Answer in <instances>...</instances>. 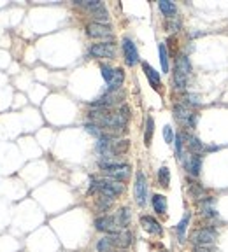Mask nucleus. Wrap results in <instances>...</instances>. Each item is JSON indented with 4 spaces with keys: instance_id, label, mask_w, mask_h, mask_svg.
Returning a JSON list of instances; mask_svg holds the SVG:
<instances>
[{
    "instance_id": "obj_22",
    "label": "nucleus",
    "mask_w": 228,
    "mask_h": 252,
    "mask_svg": "<svg viewBox=\"0 0 228 252\" xmlns=\"http://www.w3.org/2000/svg\"><path fill=\"white\" fill-rule=\"evenodd\" d=\"M76 4L79 5V7H85L86 11H90V13H93L95 9L104 5V2H100V0H76Z\"/></svg>"
},
{
    "instance_id": "obj_24",
    "label": "nucleus",
    "mask_w": 228,
    "mask_h": 252,
    "mask_svg": "<svg viewBox=\"0 0 228 252\" xmlns=\"http://www.w3.org/2000/svg\"><path fill=\"white\" fill-rule=\"evenodd\" d=\"M158 182H160V186H163V188H169L170 186V172L167 167H161L160 170H158Z\"/></svg>"
},
{
    "instance_id": "obj_30",
    "label": "nucleus",
    "mask_w": 228,
    "mask_h": 252,
    "mask_svg": "<svg viewBox=\"0 0 228 252\" xmlns=\"http://www.w3.org/2000/svg\"><path fill=\"white\" fill-rule=\"evenodd\" d=\"M163 137H165V142H167V144H172L174 133H172V128H170L169 125H167V126L163 128Z\"/></svg>"
},
{
    "instance_id": "obj_14",
    "label": "nucleus",
    "mask_w": 228,
    "mask_h": 252,
    "mask_svg": "<svg viewBox=\"0 0 228 252\" xmlns=\"http://www.w3.org/2000/svg\"><path fill=\"white\" fill-rule=\"evenodd\" d=\"M184 167H186V170H188V173H191L193 177H199L200 168H202V156L190 154L184 160Z\"/></svg>"
},
{
    "instance_id": "obj_17",
    "label": "nucleus",
    "mask_w": 228,
    "mask_h": 252,
    "mask_svg": "<svg viewBox=\"0 0 228 252\" xmlns=\"http://www.w3.org/2000/svg\"><path fill=\"white\" fill-rule=\"evenodd\" d=\"M174 72H178V74H182V76L190 77L191 74V63L190 60H188V56H179V58H176V68H174Z\"/></svg>"
},
{
    "instance_id": "obj_18",
    "label": "nucleus",
    "mask_w": 228,
    "mask_h": 252,
    "mask_svg": "<svg viewBox=\"0 0 228 252\" xmlns=\"http://www.w3.org/2000/svg\"><path fill=\"white\" fill-rule=\"evenodd\" d=\"M142 70L146 72V77L149 79V83L153 84V88H158L161 84V79H160V74H158L155 68L149 65V63H146V62H142Z\"/></svg>"
},
{
    "instance_id": "obj_26",
    "label": "nucleus",
    "mask_w": 228,
    "mask_h": 252,
    "mask_svg": "<svg viewBox=\"0 0 228 252\" xmlns=\"http://www.w3.org/2000/svg\"><path fill=\"white\" fill-rule=\"evenodd\" d=\"M188 224H190V214H186L184 217L181 219V223L176 226V231H178V236L179 240H184V233H186V228H188Z\"/></svg>"
},
{
    "instance_id": "obj_8",
    "label": "nucleus",
    "mask_w": 228,
    "mask_h": 252,
    "mask_svg": "<svg viewBox=\"0 0 228 252\" xmlns=\"http://www.w3.org/2000/svg\"><path fill=\"white\" fill-rule=\"evenodd\" d=\"M86 34L93 39H100L104 42H113L114 41V35H113V30L109 28L107 25H102V23H97V21H93L86 26Z\"/></svg>"
},
{
    "instance_id": "obj_29",
    "label": "nucleus",
    "mask_w": 228,
    "mask_h": 252,
    "mask_svg": "<svg viewBox=\"0 0 228 252\" xmlns=\"http://www.w3.org/2000/svg\"><path fill=\"white\" fill-rule=\"evenodd\" d=\"M165 28L169 30V32H178V30L181 28V20H179L178 16L169 18L167 23H165Z\"/></svg>"
},
{
    "instance_id": "obj_15",
    "label": "nucleus",
    "mask_w": 228,
    "mask_h": 252,
    "mask_svg": "<svg viewBox=\"0 0 228 252\" xmlns=\"http://www.w3.org/2000/svg\"><path fill=\"white\" fill-rule=\"evenodd\" d=\"M182 139L186 140V146H188V149H190L191 154H200L202 156L204 152H205V146H204L202 142H200L197 137H193V135L190 133H182Z\"/></svg>"
},
{
    "instance_id": "obj_20",
    "label": "nucleus",
    "mask_w": 228,
    "mask_h": 252,
    "mask_svg": "<svg viewBox=\"0 0 228 252\" xmlns=\"http://www.w3.org/2000/svg\"><path fill=\"white\" fill-rule=\"evenodd\" d=\"M97 251L98 252H116V247H114V242H113V238H111V235H106L104 238L98 240Z\"/></svg>"
},
{
    "instance_id": "obj_4",
    "label": "nucleus",
    "mask_w": 228,
    "mask_h": 252,
    "mask_svg": "<svg viewBox=\"0 0 228 252\" xmlns=\"http://www.w3.org/2000/svg\"><path fill=\"white\" fill-rule=\"evenodd\" d=\"M102 70V77L109 86V91H116V89L121 88L123 81H125V72L123 68H113L109 65H100Z\"/></svg>"
},
{
    "instance_id": "obj_21",
    "label": "nucleus",
    "mask_w": 228,
    "mask_h": 252,
    "mask_svg": "<svg viewBox=\"0 0 228 252\" xmlns=\"http://www.w3.org/2000/svg\"><path fill=\"white\" fill-rule=\"evenodd\" d=\"M153 209L157 210L158 214H165L167 212V198L163 194H155L153 196Z\"/></svg>"
},
{
    "instance_id": "obj_12",
    "label": "nucleus",
    "mask_w": 228,
    "mask_h": 252,
    "mask_svg": "<svg viewBox=\"0 0 228 252\" xmlns=\"http://www.w3.org/2000/svg\"><path fill=\"white\" fill-rule=\"evenodd\" d=\"M140 226L148 231V233H151V235H163L161 224L155 217H151V215H142L140 217Z\"/></svg>"
},
{
    "instance_id": "obj_1",
    "label": "nucleus",
    "mask_w": 228,
    "mask_h": 252,
    "mask_svg": "<svg viewBox=\"0 0 228 252\" xmlns=\"http://www.w3.org/2000/svg\"><path fill=\"white\" fill-rule=\"evenodd\" d=\"M128 224H130V210L127 207L119 209L114 215H102L95 219V228L107 235H114V233L127 230Z\"/></svg>"
},
{
    "instance_id": "obj_13",
    "label": "nucleus",
    "mask_w": 228,
    "mask_h": 252,
    "mask_svg": "<svg viewBox=\"0 0 228 252\" xmlns=\"http://www.w3.org/2000/svg\"><path fill=\"white\" fill-rule=\"evenodd\" d=\"M111 238H113L114 247H116V249H127V247H130V245H132L134 235H132L128 230H123V231H119V233L111 235Z\"/></svg>"
},
{
    "instance_id": "obj_25",
    "label": "nucleus",
    "mask_w": 228,
    "mask_h": 252,
    "mask_svg": "<svg viewBox=\"0 0 228 252\" xmlns=\"http://www.w3.org/2000/svg\"><path fill=\"white\" fill-rule=\"evenodd\" d=\"M158 51H160L161 70L169 72V55H167V47H165V44H160V46H158Z\"/></svg>"
},
{
    "instance_id": "obj_7",
    "label": "nucleus",
    "mask_w": 228,
    "mask_h": 252,
    "mask_svg": "<svg viewBox=\"0 0 228 252\" xmlns=\"http://www.w3.org/2000/svg\"><path fill=\"white\" fill-rule=\"evenodd\" d=\"M123 100V91L121 89H116V91H107L106 95H102L100 98L93 102L91 107L93 109H113L118 104H121Z\"/></svg>"
},
{
    "instance_id": "obj_10",
    "label": "nucleus",
    "mask_w": 228,
    "mask_h": 252,
    "mask_svg": "<svg viewBox=\"0 0 228 252\" xmlns=\"http://www.w3.org/2000/svg\"><path fill=\"white\" fill-rule=\"evenodd\" d=\"M90 55L95 58H114L116 55V47L113 42H100V44H93L90 47Z\"/></svg>"
},
{
    "instance_id": "obj_31",
    "label": "nucleus",
    "mask_w": 228,
    "mask_h": 252,
    "mask_svg": "<svg viewBox=\"0 0 228 252\" xmlns=\"http://www.w3.org/2000/svg\"><path fill=\"white\" fill-rule=\"evenodd\" d=\"M195 252H214V245H199L195 247Z\"/></svg>"
},
{
    "instance_id": "obj_19",
    "label": "nucleus",
    "mask_w": 228,
    "mask_h": 252,
    "mask_svg": "<svg viewBox=\"0 0 228 252\" xmlns=\"http://www.w3.org/2000/svg\"><path fill=\"white\" fill-rule=\"evenodd\" d=\"M158 7H160V11L163 13V16H167V18H174V14L178 11L176 4L170 2V0H160V2H158Z\"/></svg>"
},
{
    "instance_id": "obj_27",
    "label": "nucleus",
    "mask_w": 228,
    "mask_h": 252,
    "mask_svg": "<svg viewBox=\"0 0 228 252\" xmlns=\"http://www.w3.org/2000/svg\"><path fill=\"white\" fill-rule=\"evenodd\" d=\"M182 133H178L176 135V156H178L179 160L184 158V142H182Z\"/></svg>"
},
{
    "instance_id": "obj_3",
    "label": "nucleus",
    "mask_w": 228,
    "mask_h": 252,
    "mask_svg": "<svg viewBox=\"0 0 228 252\" xmlns=\"http://www.w3.org/2000/svg\"><path fill=\"white\" fill-rule=\"evenodd\" d=\"M100 168L109 179H114V181H119V182L127 181L132 175L130 165H125V163H100Z\"/></svg>"
},
{
    "instance_id": "obj_11",
    "label": "nucleus",
    "mask_w": 228,
    "mask_h": 252,
    "mask_svg": "<svg viewBox=\"0 0 228 252\" xmlns=\"http://www.w3.org/2000/svg\"><path fill=\"white\" fill-rule=\"evenodd\" d=\"M123 55H125V62H127L128 67H134L139 62V53H137L136 44L128 37L123 39Z\"/></svg>"
},
{
    "instance_id": "obj_23",
    "label": "nucleus",
    "mask_w": 228,
    "mask_h": 252,
    "mask_svg": "<svg viewBox=\"0 0 228 252\" xmlns=\"http://www.w3.org/2000/svg\"><path fill=\"white\" fill-rule=\"evenodd\" d=\"M153 131H155V119H153L151 116H148V119H146V133H144V142H146V146L151 144Z\"/></svg>"
},
{
    "instance_id": "obj_9",
    "label": "nucleus",
    "mask_w": 228,
    "mask_h": 252,
    "mask_svg": "<svg viewBox=\"0 0 228 252\" xmlns=\"http://www.w3.org/2000/svg\"><path fill=\"white\" fill-rule=\"evenodd\" d=\"M134 193H136V202L140 207L146 205V200H148V181H146V175L142 172H137Z\"/></svg>"
},
{
    "instance_id": "obj_2",
    "label": "nucleus",
    "mask_w": 228,
    "mask_h": 252,
    "mask_svg": "<svg viewBox=\"0 0 228 252\" xmlns=\"http://www.w3.org/2000/svg\"><path fill=\"white\" fill-rule=\"evenodd\" d=\"M90 191L91 193H98V196H106L114 200L116 196L125 191V186L119 181H114V179H97V177H91L90 179Z\"/></svg>"
},
{
    "instance_id": "obj_28",
    "label": "nucleus",
    "mask_w": 228,
    "mask_h": 252,
    "mask_svg": "<svg viewBox=\"0 0 228 252\" xmlns=\"http://www.w3.org/2000/svg\"><path fill=\"white\" fill-rule=\"evenodd\" d=\"M190 191L193 193V196L197 198L199 202H200V200H204V198H207L205 196V189L200 188V186L197 184V182H191V184H190Z\"/></svg>"
},
{
    "instance_id": "obj_6",
    "label": "nucleus",
    "mask_w": 228,
    "mask_h": 252,
    "mask_svg": "<svg viewBox=\"0 0 228 252\" xmlns=\"http://www.w3.org/2000/svg\"><path fill=\"white\" fill-rule=\"evenodd\" d=\"M218 238V231L214 228H200V230H195L193 233L190 235L191 244L195 247H199V245H212Z\"/></svg>"
},
{
    "instance_id": "obj_5",
    "label": "nucleus",
    "mask_w": 228,
    "mask_h": 252,
    "mask_svg": "<svg viewBox=\"0 0 228 252\" xmlns=\"http://www.w3.org/2000/svg\"><path fill=\"white\" fill-rule=\"evenodd\" d=\"M172 112H174V118L178 119L182 126H186V128H195V125H197V114L193 112V109H191L190 105H186L184 102L174 105Z\"/></svg>"
},
{
    "instance_id": "obj_32",
    "label": "nucleus",
    "mask_w": 228,
    "mask_h": 252,
    "mask_svg": "<svg viewBox=\"0 0 228 252\" xmlns=\"http://www.w3.org/2000/svg\"><path fill=\"white\" fill-rule=\"evenodd\" d=\"M116 252H125V251H116Z\"/></svg>"
},
{
    "instance_id": "obj_16",
    "label": "nucleus",
    "mask_w": 228,
    "mask_h": 252,
    "mask_svg": "<svg viewBox=\"0 0 228 252\" xmlns=\"http://www.w3.org/2000/svg\"><path fill=\"white\" fill-rule=\"evenodd\" d=\"M199 214L202 215V217H216V210H214V198L207 196L204 198V200H200L199 202Z\"/></svg>"
}]
</instances>
